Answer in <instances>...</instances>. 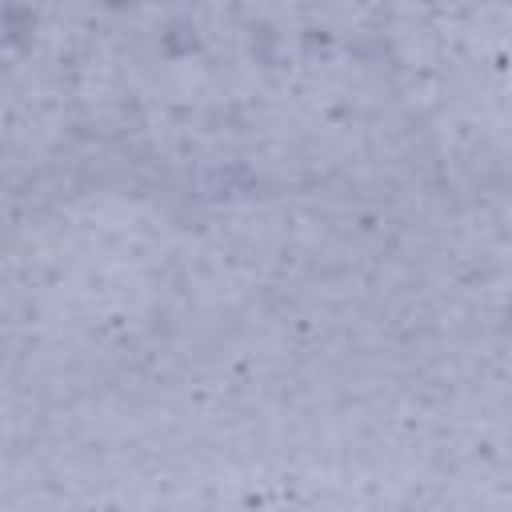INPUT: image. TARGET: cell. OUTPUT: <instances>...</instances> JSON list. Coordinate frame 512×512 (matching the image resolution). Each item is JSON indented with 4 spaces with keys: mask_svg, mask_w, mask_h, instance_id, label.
<instances>
[{
    "mask_svg": "<svg viewBox=\"0 0 512 512\" xmlns=\"http://www.w3.org/2000/svg\"><path fill=\"white\" fill-rule=\"evenodd\" d=\"M108 8H124V4H136V0H104Z\"/></svg>",
    "mask_w": 512,
    "mask_h": 512,
    "instance_id": "obj_1",
    "label": "cell"
}]
</instances>
